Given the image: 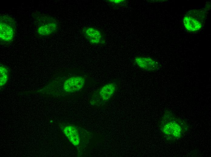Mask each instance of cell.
Instances as JSON below:
<instances>
[{"label": "cell", "instance_id": "8", "mask_svg": "<svg viewBox=\"0 0 211 157\" xmlns=\"http://www.w3.org/2000/svg\"><path fill=\"white\" fill-rule=\"evenodd\" d=\"M133 62L139 68L147 72L158 71L161 67L158 61L149 57L136 56L134 58Z\"/></svg>", "mask_w": 211, "mask_h": 157}, {"label": "cell", "instance_id": "2", "mask_svg": "<svg viewBox=\"0 0 211 157\" xmlns=\"http://www.w3.org/2000/svg\"><path fill=\"white\" fill-rule=\"evenodd\" d=\"M160 130L168 141H175L182 137L188 131L189 125L185 121L166 111L159 123Z\"/></svg>", "mask_w": 211, "mask_h": 157}, {"label": "cell", "instance_id": "1", "mask_svg": "<svg viewBox=\"0 0 211 157\" xmlns=\"http://www.w3.org/2000/svg\"><path fill=\"white\" fill-rule=\"evenodd\" d=\"M93 82L90 75L78 69L69 70L54 75L46 86L51 93L64 96H75Z\"/></svg>", "mask_w": 211, "mask_h": 157}, {"label": "cell", "instance_id": "4", "mask_svg": "<svg viewBox=\"0 0 211 157\" xmlns=\"http://www.w3.org/2000/svg\"><path fill=\"white\" fill-rule=\"evenodd\" d=\"M120 86V82L118 80H114L103 85L93 92L90 97V104L96 108L103 106L112 99Z\"/></svg>", "mask_w": 211, "mask_h": 157}, {"label": "cell", "instance_id": "10", "mask_svg": "<svg viewBox=\"0 0 211 157\" xmlns=\"http://www.w3.org/2000/svg\"><path fill=\"white\" fill-rule=\"evenodd\" d=\"M10 70L6 66L0 63V86L2 87L7 83L10 77Z\"/></svg>", "mask_w": 211, "mask_h": 157}, {"label": "cell", "instance_id": "7", "mask_svg": "<svg viewBox=\"0 0 211 157\" xmlns=\"http://www.w3.org/2000/svg\"><path fill=\"white\" fill-rule=\"evenodd\" d=\"M80 32L87 42L91 45L103 46L106 44V36L101 29L90 26L82 27Z\"/></svg>", "mask_w": 211, "mask_h": 157}, {"label": "cell", "instance_id": "9", "mask_svg": "<svg viewBox=\"0 0 211 157\" xmlns=\"http://www.w3.org/2000/svg\"><path fill=\"white\" fill-rule=\"evenodd\" d=\"M183 22L186 29L190 32H195L199 30L203 25L202 22L199 19V18L195 17L189 14L184 17Z\"/></svg>", "mask_w": 211, "mask_h": 157}, {"label": "cell", "instance_id": "11", "mask_svg": "<svg viewBox=\"0 0 211 157\" xmlns=\"http://www.w3.org/2000/svg\"><path fill=\"white\" fill-rule=\"evenodd\" d=\"M106 2L109 5L115 8L126 6L129 2L126 0H107Z\"/></svg>", "mask_w": 211, "mask_h": 157}, {"label": "cell", "instance_id": "6", "mask_svg": "<svg viewBox=\"0 0 211 157\" xmlns=\"http://www.w3.org/2000/svg\"><path fill=\"white\" fill-rule=\"evenodd\" d=\"M16 22L14 19L8 14H4L0 17L1 45L5 46L11 45L15 40Z\"/></svg>", "mask_w": 211, "mask_h": 157}, {"label": "cell", "instance_id": "3", "mask_svg": "<svg viewBox=\"0 0 211 157\" xmlns=\"http://www.w3.org/2000/svg\"><path fill=\"white\" fill-rule=\"evenodd\" d=\"M36 26V33L39 37H51L57 33L61 27L59 22L55 18L39 12L32 14Z\"/></svg>", "mask_w": 211, "mask_h": 157}, {"label": "cell", "instance_id": "5", "mask_svg": "<svg viewBox=\"0 0 211 157\" xmlns=\"http://www.w3.org/2000/svg\"><path fill=\"white\" fill-rule=\"evenodd\" d=\"M62 130L68 140L79 152L85 148L92 136L90 132L74 124H66L62 126Z\"/></svg>", "mask_w": 211, "mask_h": 157}]
</instances>
